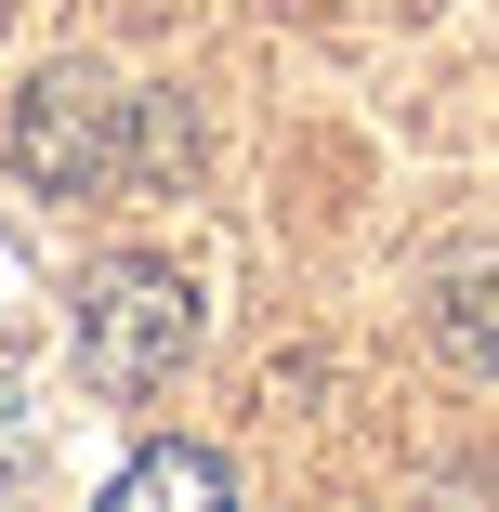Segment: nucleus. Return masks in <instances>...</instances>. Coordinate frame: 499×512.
<instances>
[{
    "mask_svg": "<svg viewBox=\"0 0 499 512\" xmlns=\"http://www.w3.org/2000/svg\"><path fill=\"white\" fill-rule=\"evenodd\" d=\"M197 355V276L158 263V250H106L79 276V368L106 394H158L171 368Z\"/></svg>",
    "mask_w": 499,
    "mask_h": 512,
    "instance_id": "f257e3e1",
    "label": "nucleus"
},
{
    "mask_svg": "<svg viewBox=\"0 0 499 512\" xmlns=\"http://www.w3.org/2000/svg\"><path fill=\"white\" fill-rule=\"evenodd\" d=\"M14 171L40 197H106L132 171V92L106 66H40L14 106Z\"/></svg>",
    "mask_w": 499,
    "mask_h": 512,
    "instance_id": "f03ea898",
    "label": "nucleus"
},
{
    "mask_svg": "<svg viewBox=\"0 0 499 512\" xmlns=\"http://www.w3.org/2000/svg\"><path fill=\"white\" fill-rule=\"evenodd\" d=\"M434 342H447V368L499 381V250H473V263L434 276Z\"/></svg>",
    "mask_w": 499,
    "mask_h": 512,
    "instance_id": "7ed1b4c3",
    "label": "nucleus"
},
{
    "mask_svg": "<svg viewBox=\"0 0 499 512\" xmlns=\"http://www.w3.org/2000/svg\"><path fill=\"white\" fill-rule=\"evenodd\" d=\"M106 499H119V512H158V499H237V460H224V447H132Z\"/></svg>",
    "mask_w": 499,
    "mask_h": 512,
    "instance_id": "20e7f679",
    "label": "nucleus"
},
{
    "mask_svg": "<svg viewBox=\"0 0 499 512\" xmlns=\"http://www.w3.org/2000/svg\"><path fill=\"white\" fill-rule=\"evenodd\" d=\"M0 473H27V447H14V434H0Z\"/></svg>",
    "mask_w": 499,
    "mask_h": 512,
    "instance_id": "39448f33",
    "label": "nucleus"
}]
</instances>
